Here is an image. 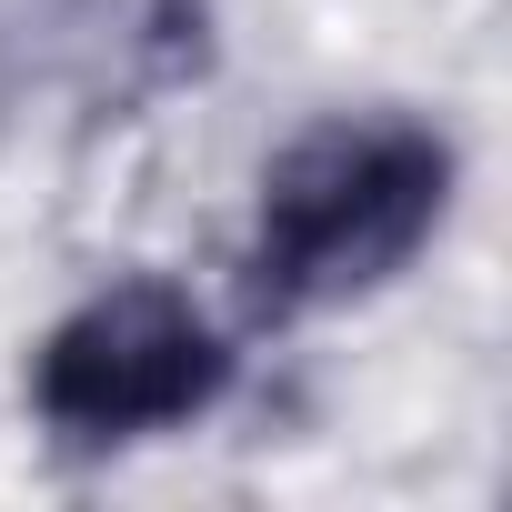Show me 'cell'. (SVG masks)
<instances>
[{
  "instance_id": "cell-1",
  "label": "cell",
  "mask_w": 512,
  "mask_h": 512,
  "mask_svg": "<svg viewBox=\"0 0 512 512\" xmlns=\"http://www.w3.org/2000/svg\"><path fill=\"white\" fill-rule=\"evenodd\" d=\"M462 191V151L422 111H322L302 121L262 181L241 231V302L262 322H312L392 292L442 241Z\"/></svg>"
},
{
  "instance_id": "cell-2",
  "label": "cell",
  "mask_w": 512,
  "mask_h": 512,
  "mask_svg": "<svg viewBox=\"0 0 512 512\" xmlns=\"http://www.w3.org/2000/svg\"><path fill=\"white\" fill-rule=\"evenodd\" d=\"M241 382V342L231 322L161 282V272H121L101 292H81L41 342H31V422L61 452H131V442H171L191 422H211Z\"/></svg>"
}]
</instances>
